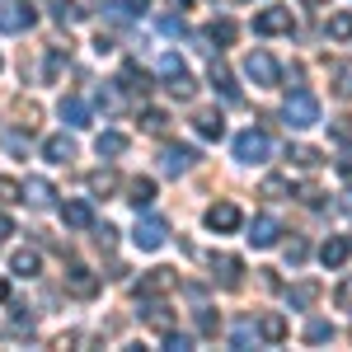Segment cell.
<instances>
[{"mask_svg":"<svg viewBox=\"0 0 352 352\" xmlns=\"http://www.w3.org/2000/svg\"><path fill=\"white\" fill-rule=\"evenodd\" d=\"M282 118H287V127L305 132V127H315V122H320V99H315L310 89H292V94H287V104H282Z\"/></svg>","mask_w":352,"mask_h":352,"instance_id":"cell-1","label":"cell"},{"mask_svg":"<svg viewBox=\"0 0 352 352\" xmlns=\"http://www.w3.org/2000/svg\"><path fill=\"white\" fill-rule=\"evenodd\" d=\"M160 76H164V89H169L174 99H192V94H197V80L188 76V66H184L174 52L160 56Z\"/></svg>","mask_w":352,"mask_h":352,"instance_id":"cell-2","label":"cell"},{"mask_svg":"<svg viewBox=\"0 0 352 352\" xmlns=\"http://www.w3.org/2000/svg\"><path fill=\"white\" fill-rule=\"evenodd\" d=\"M268 155H272V141H268V132L249 127V132H240V136H235V160H240V164H263Z\"/></svg>","mask_w":352,"mask_h":352,"instance_id":"cell-3","label":"cell"},{"mask_svg":"<svg viewBox=\"0 0 352 352\" xmlns=\"http://www.w3.org/2000/svg\"><path fill=\"white\" fill-rule=\"evenodd\" d=\"M244 76L258 85V89H272V85L282 80V71H277V61H272L268 52H249L244 56Z\"/></svg>","mask_w":352,"mask_h":352,"instance_id":"cell-4","label":"cell"},{"mask_svg":"<svg viewBox=\"0 0 352 352\" xmlns=\"http://www.w3.org/2000/svg\"><path fill=\"white\" fill-rule=\"evenodd\" d=\"M33 5L28 0H10L5 10H0V33H24V28H33Z\"/></svg>","mask_w":352,"mask_h":352,"instance_id":"cell-5","label":"cell"},{"mask_svg":"<svg viewBox=\"0 0 352 352\" xmlns=\"http://www.w3.org/2000/svg\"><path fill=\"white\" fill-rule=\"evenodd\" d=\"M66 292L80 296V300H89L94 292H99V277L85 268V263H71V268H66Z\"/></svg>","mask_w":352,"mask_h":352,"instance_id":"cell-6","label":"cell"},{"mask_svg":"<svg viewBox=\"0 0 352 352\" xmlns=\"http://www.w3.org/2000/svg\"><path fill=\"white\" fill-rule=\"evenodd\" d=\"M164 235H169V226H164L160 217H146V221H136V249H146V254H151V249H160L164 244Z\"/></svg>","mask_w":352,"mask_h":352,"instance_id":"cell-7","label":"cell"},{"mask_svg":"<svg viewBox=\"0 0 352 352\" xmlns=\"http://www.w3.org/2000/svg\"><path fill=\"white\" fill-rule=\"evenodd\" d=\"M292 10L287 5H272V10H263L258 19H254V33H292Z\"/></svg>","mask_w":352,"mask_h":352,"instance_id":"cell-8","label":"cell"},{"mask_svg":"<svg viewBox=\"0 0 352 352\" xmlns=\"http://www.w3.org/2000/svg\"><path fill=\"white\" fill-rule=\"evenodd\" d=\"M207 226L221 230V235H226V230H240V207H235V202H217V207H207Z\"/></svg>","mask_w":352,"mask_h":352,"instance_id":"cell-9","label":"cell"},{"mask_svg":"<svg viewBox=\"0 0 352 352\" xmlns=\"http://www.w3.org/2000/svg\"><path fill=\"white\" fill-rule=\"evenodd\" d=\"M160 164H164V174H184V169L197 164V151H192V146H164Z\"/></svg>","mask_w":352,"mask_h":352,"instance_id":"cell-10","label":"cell"},{"mask_svg":"<svg viewBox=\"0 0 352 352\" xmlns=\"http://www.w3.org/2000/svg\"><path fill=\"white\" fill-rule=\"evenodd\" d=\"M277 235H282V226H277L272 217H258L254 226H249V244H254V249H272Z\"/></svg>","mask_w":352,"mask_h":352,"instance_id":"cell-11","label":"cell"},{"mask_svg":"<svg viewBox=\"0 0 352 352\" xmlns=\"http://www.w3.org/2000/svg\"><path fill=\"white\" fill-rule=\"evenodd\" d=\"M352 254V240H343V235H333V240H324V249H320V263L324 268H343Z\"/></svg>","mask_w":352,"mask_h":352,"instance_id":"cell-12","label":"cell"},{"mask_svg":"<svg viewBox=\"0 0 352 352\" xmlns=\"http://www.w3.org/2000/svg\"><path fill=\"white\" fill-rule=\"evenodd\" d=\"M212 272L221 277V287H240V258L235 254H212Z\"/></svg>","mask_w":352,"mask_h":352,"instance_id":"cell-13","label":"cell"},{"mask_svg":"<svg viewBox=\"0 0 352 352\" xmlns=\"http://www.w3.org/2000/svg\"><path fill=\"white\" fill-rule=\"evenodd\" d=\"M43 155H47L52 164L76 160V141H71V136H47V141H43Z\"/></svg>","mask_w":352,"mask_h":352,"instance_id":"cell-14","label":"cell"},{"mask_svg":"<svg viewBox=\"0 0 352 352\" xmlns=\"http://www.w3.org/2000/svg\"><path fill=\"white\" fill-rule=\"evenodd\" d=\"M56 113H61V122H66V127H85V122H89V109H85V99H76V94H66Z\"/></svg>","mask_w":352,"mask_h":352,"instance_id":"cell-15","label":"cell"},{"mask_svg":"<svg viewBox=\"0 0 352 352\" xmlns=\"http://www.w3.org/2000/svg\"><path fill=\"white\" fill-rule=\"evenodd\" d=\"M212 85L221 89V99H226V104H240V89H235V80H230L226 61H212Z\"/></svg>","mask_w":352,"mask_h":352,"instance_id":"cell-16","label":"cell"},{"mask_svg":"<svg viewBox=\"0 0 352 352\" xmlns=\"http://www.w3.org/2000/svg\"><path fill=\"white\" fill-rule=\"evenodd\" d=\"M61 217H66V226H71V230H89V226H94L89 202H66V207H61Z\"/></svg>","mask_w":352,"mask_h":352,"instance_id":"cell-17","label":"cell"},{"mask_svg":"<svg viewBox=\"0 0 352 352\" xmlns=\"http://www.w3.org/2000/svg\"><path fill=\"white\" fill-rule=\"evenodd\" d=\"M192 127L207 136V141H221V136H226V122H221V113H217V109L197 113V118H192Z\"/></svg>","mask_w":352,"mask_h":352,"instance_id":"cell-18","label":"cell"},{"mask_svg":"<svg viewBox=\"0 0 352 352\" xmlns=\"http://www.w3.org/2000/svg\"><path fill=\"white\" fill-rule=\"evenodd\" d=\"M52 184H47V179H28L24 184V202H33V207H52Z\"/></svg>","mask_w":352,"mask_h":352,"instance_id":"cell-19","label":"cell"},{"mask_svg":"<svg viewBox=\"0 0 352 352\" xmlns=\"http://www.w3.org/2000/svg\"><path fill=\"white\" fill-rule=\"evenodd\" d=\"M10 272L14 277H38V254L33 249H14L10 254Z\"/></svg>","mask_w":352,"mask_h":352,"instance_id":"cell-20","label":"cell"},{"mask_svg":"<svg viewBox=\"0 0 352 352\" xmlns=\"http://www.w3.org/2000/svg\"><path fill=\"white\" fill-rule=\"evenodd\" d=\"M127 202H132V207H151V202H155V184H151V179H132V184H127Z\"/></svg>","mask_w":352,"mask_h":352,"instance_id":"cell-21","label":"cell"},{"mask_svg":"<svg viewBox=\"0 0 352 352\" xmlns=\"http://www.w3.org/2000/svg\"><path fill=\"white\" fill-rule=\"evenodd\" d=\"M169 287H174V272H169V268H155L146 282H141V296H160V292H169Z\"/></svg>","mask_w":352,"mask_h":352,"instance_id":"cell-22","label":"cell"},{"mask_svg":"<svg viewBox=\"0 0 352 352\" xmlns=\"http://www.w3.org/2000/svg\"><path fill=\"white\" fill-rule=\"evenodd\" d=\"M94 151L113 160V155H122V151H127V136H122V132H104L99 141H94Z\"/></svg>","mask_w":352,"mask_h":352,"instance_id":"cell-23","label":"cell"},{"mask_svg":"<svg viewBox=\"0 0 352 352\" xmlns=\"http://www.w3.org/2000/svg\"><path fill=\"white\" fill-rule=\"evenodd\" d=\"M258 333H263L268 343H282V338H287V320H282V315H263V320H258Z\"/></svg>","mask_w":352,"mask_h":352,"instance_id":"cell-24","label":"cell"},{"mask_svg":"<svg viewBox=\"0 0 352 352\" xmlns=\"http://www.w3.org/2000/svg\"><path fill=\"white\" fill-rule=\"evenodd\" d=\"M329 38H338V43H348V38H352V10L329 14Z\"/></svg>","mask_w":352,"mask_h":352,"instance_id":"cell-25","label":"cell"},{"mask_svg":"<svg viewBox=\"0 0 352 352\" xmlns=\"http://www.w3.org/2000/svg\"><path fill=\"white\" fill-rule=\"evenodd\" d=\"M287 300H292V305H315V300H320V287H315V282H300V287H292V292H287Z\"/></svg>","mask_w":352,"mask_h":352,"instance_id":"cell-26","label":"cell"},{"mask_svg":"<svg viewBox=\"0 0 352 352\" xmlns=\"http://www.w3.org/2000/svg\"><path fill=\"white\" fill-rule=\"evenodd\" d=\"M52 14L61 19V24H80L85 19V10L76 5V0H52Z\"/></svg>","mask_w":352,"mask_h":352,"instance_id":"cell-27","label":"cell"},{"mask_svg":"<svg viewBox=\"0 0 352 352\" xmlns=\"http://www.w3.org/2000/svg\"><path fill=\"white\" fill-rule=\"evenodd\" d=\"M99 10H104L109 24H127V19H132V5H127V0H109V5H99Z\"/></svg>","mask_w":352,"mask_h":352,"instance_id":"cell-28","label":"cell"},{"mask_svg":"<svg viewBox=\"0 0 352 352\" xmlns=\"http://www.w3.org/2000/svg\"><path fill=\"white\" fill-rule=\"evenodd\" d=\"M146 324L160 329V333H169V329H174V315H169L164 305H151V310H146Z\"/></svg>","mask_w":352,"mask_h":352,"instance_id":"cell-29","label":"cell"},{"mask_svg":"<svg viewBox=\"0 0 352 352\" xmlns=\"http://www.w3.org/2000/svg\"><path fill=\"white\" fill-rule=\"evenodd\" d=\"M292 160H296L300 169H315V164L324 160V155H320V151H315V146H292Z\"/></svg>","mask_w":352,"mask_h":352,"instance_id":"cell-30","label":"cell"},{"mask_svg":"<svg viewBox=\"0 0 352 352\" xmlns=\"http://www.w3.org/2000/svg\"><path fill=\"white\" fill-rule=\"evenodd\" d=\"M305 338H310V343H333V324H329V320H310Z\"/></svg>","mask_w":352,"mask_h":352,"instance_id":"cell-31","label":"cell"},{"mask_svg":"<svg viewBox=\"0 0 352 352\" xmlns=\"http://www.w3.org/2000/svg\"><path fill=\"white\" fill-rule=\"evenodd\" d=\"M113 188H118V174H109V169H104V174H89V192L104 197V192H113Z\"/></svg>","mask_w":352,"mask_h":352,"instance_id":"cell-32","label":"cell"},{"mask_svg":"<svg viewBox=\"0 0 352 352\" xmlns=\"http://www.w3.org/2000/svg\"><path fill=\"white\" fill-rule=\"evenodd\" d=\"M0 202H24V184L19 179H0Z\"/></svg>","mask_w":352,"mask_h":352,"instance_id":"cell-33","label":"cell"},{"mask_svg":"<svg viewBox=\"0 0 352 352\" xmlns=\"http://www.w3.org/2000/svg\"><path fill=\"white\" fill-rule=\"evenodd\" d=\"M235 33H240V28L230 24V19H217V24H212V43H235Z\"/></svg>","mask_w":352,"mask_h":352,"instance_id":"cell-34","label":"cell"},{"mask_svg":"<svg viewBox=\"0 0 352 352\" xmlns=\"http://www.w3.org/2000/svg\"><path fill=\"white\" fill-rule=\"evenodd\" d=\"M333 300H338V310H352V272L338 282V296H333Z\"/></svg>","mask_w":352,"mask_h":352,"instance_id":"cell-35","label":"cell"},{"mask_svg":"<svg viewBox=\"0 0 352 352\" xmlns=\"http://www.w3.org/2000/svg\"><path fill=\"white\" fill-rule=\"evenodd\" d=\"M164 348H174V352H188V348H192V338H188V333H174V329H169V333H164Z\"/></svg>","mask_w":352,"mask_h":352,"instance_id":"cell-36","label":"cell"},{"mask_svg":"<svg viewBox=\"0 0 352 352\" xmlns=\"http://www.w3.org/2000/svg\"><path fill=\"white\" fill-rule=\"evenodd\" d=\"M164 122H169V118H164L160 109H146V132H164Z\"/></svg>","mask_w":352,"mask_h":352,"instance_id":"cell-37","label":"cell"},{"mask_svg":"<svg viewBox=\"0 0 352 352\" xmlns=\"http://www.w3.org/2000/svg\"><path fill=\"white\" fill-rule=\"evenodd\" d=\"M263 197H287V179H263Z\"/></svg>","mask_w":352,"mask_h":352,"instance_id":"cell-38","label":"cell"},{"mask_svg":"<svg viewBox=\"0 0 352 352\" xmlns=\"http://www.w3.org/2000/svg\"><path fill=\"white\" fill-rule=\"evenodd\" d=\"M305 254H310V249H305L300 240H292V244H287V263H305Z\"/></svg>","mask_w":352,"mask_h":352,"instance_id":"cell-39","label":"cell"},{"mask_svg":"<svg viewBox=\"0 0 352 352\" xmlns=\"http://www.w3.org/2000/svg\"><path fill=\"white\" fill-rule=\"evenodd\" d=\"M333 141H352V118H338L333 122Z\"/></svg>","mask_w":352,"mask_h":352,"instance_id":"cell-40","label":"cell"},{"mask_svg":"<svg viewBox=\"0 0 352 352\" xmlns=\"http://www.w3.org/2000/svg\"><path fill=\"white\" fill-rule=\"evenodd\" d=\"M338 94H343V99H352V66H343V71H338Z\"/></svg>","mask_w":352,"mask_h":352,"instance_id":"cell-41","label":"cell"},{"mask_svg":"<svg viewBox=\"0 0 352 352\" xmlns=\"http://www.w3.org/2000/svg\"><path fill=\"white\" fill-rule=\"evenodd\" d=\"M320 197H324V192L315 188V184H305V188H300V202H305V207H320Z\"/></svg>","mask_w":352,"mask_h":352,"instance_id":"cell-42","label":"cell"},{"mask_svg":"<svg viewBox=\"0 0 352 352\" xmlns=\"http://www.w3.org/2000/svg\"><path fill=\"white\" fill-rule=\"evenodd\" d=\"M160 28H164V33H184V19H174V14H169V19H160Z\"/></svg>","mask_w":352,"mask_h":352,"instance_id":"cell-43","label":"cell"},{"mask_svg":"<svg viewBox=\"0 0 352 352\" xmlns=\"http://www.w3.org/2000/svg\"><path fill=\"white\" fill-rule=\"evenodd\" d=\"M113 235H118L113 226H99V244H104V249H113Z\"/></svg>","mask_w":352,"mask_h":352,"instance_id":"cell-44","label":"cell"},{"mask_svg":"<svg viewBox=\"0 0 352 352\" xmlns=\"http://www.w3.org/2000/svg\"><path fill=\"white\" fill-rule=\"evenodd\" d=\"M5 235H14V221L10 217H0V240H5Z\"/></svg>","mask_w":352,"mask_h":352,"instance_id":"cell-45","label":"cell"},{"mask_svg":"<svg viewBox=\"0 0 352 352\" xmlns=\"http://www.w3.org/2000/svg\"><path fill=\"white\" fill-rule=\"evenodd\" d=\"M338 169H343V179H352V155H348L343 164H338Z\"/></svg>","mask_w":352,"mask_h":352,"instance_id":"cell-46","label":"cell"},{"mask_svg":"<svg viewBox=\"0 0 352 352\" xmlns=\"http://www.w3.org/2000/svg\"><path fill=\"white\" fill-rule=\"evenodd\" d=\"M127 5H132V14H141V10H146V0H127Z\"/></svg>","mask_w":352,"mask_h":352,"instance_id":"cell-47","label":"cell"},{"mask_svg":"<svg viewBox=\"0 0 352 352\" xmlns=\"http://www.w3.org/2000/svg\"><path fill=\"white\" fill-rule=\"evenodd\" d=\"M169 5H174V10H188V5H192V0H169Z\"/></svg>","mask_w":352,"mask_h":352,"instance_id":"cell-48","label":"cell"},{"mask_svg":"<svg viewBox=\"0 0 352 352\" xmlns=\"http://www.w3.org/2000/svg\"><path fill=\"white\" fill-rule=\"evenodd\" d=\"M5 296H10V282H0V300H5Z\"/></svg>","mask_w":352,"mask_h":352,"instance_id":"cell-49","label":"cell"},{"mask_svg":"<svg viewBox=\"0 0 352 352\" xmlns=\"http://www.w3.org/2000/svg\"><path fill=\"white\" fill-rule=\"evenodd\" d=\"M305 5H310V10H315V5H329V0H305Z\"/></svg>","mask_w":352,"mask_h":352,"instance_id":"cell-50","label":"cell"}]
</instances>
